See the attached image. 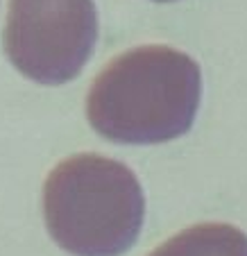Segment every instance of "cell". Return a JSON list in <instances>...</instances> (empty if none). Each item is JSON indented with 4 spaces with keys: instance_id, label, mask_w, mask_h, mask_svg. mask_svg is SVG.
<instances>
[{
    "instance_id": "obj_4",
    "label": "cell",
    "mask_w": 247,
    "mask_h": 256,
    "mask_svg": "<svg viewBox=\"0 0 247 256\" xmlns=\"http://www.w3.org/2000/svg\"><path fill=\"white\" fill-rule=\"evenodd\" d=\"M148 256H247V234L234 224H193Z\"/></svg>"
},
{
    "instance_id": "obj_3",
    "label": "cell",
    "mask_w": 247,
    "mask_h": 256,
    "mask_svg": "<svg viewBox=\"0 0 247 256\" xmlns=\"http://www.w3.org/2000/svg\"><path fill=\"white\" fill-rule=\"evenodd\" d=\"M96 41L93 0H10L5 52L34 82L57 86L75 80Z\"/></svg>"
},
{
    "instance_id": "obj_5",
    "label": "cell",
    "mask_w": 247,
    "mask_h": 256,
    "mask_svg": "<svg viewBox=\"0 0 247 256\" xmlns=\"http://www.w3.org/2000/svg\"><path fill=\"white\" fill-rule=\"evenodd\" d=\"M154 2H177V0H154Z\"/></svg>"
},
{
    "instance_id": "obj_2",
    "label": "cell",
    "mask_w": 247,
    "mask_h": 256,
    "mask_svg": "<svg viewBox=\"0 0 247 256\" xmlns=\"http://www.w3.org/2000/svg\"><path fill=\"white\" fill-rule=\"evenodd\" d=\"M48 234L73 256H120L136 242L146 198L125 164L102 154H73L44 184Z\"/></svg>"
},
{
    "instance_id": "obj_1",
    "label": "cell",
    "mask_w": 247,
    "mask_h": 256,
    "mask_svg": "<svg viewBox=\"0 0 247 256\" xmlns=\"http://www.w3.org/2000/svg\"><path fill=\"white\" fill-rule=\"evenodd\" d=\"M202 100V70L170 46H138L118 54L93 80L86 118L107 140L156 145L184 136Z\"/></svg>"
}]
</instances>
